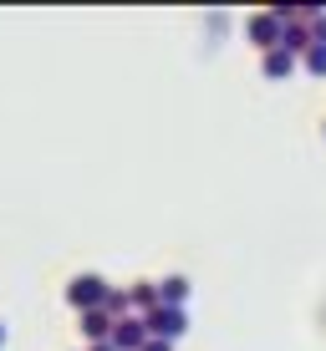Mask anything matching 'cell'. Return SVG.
Wrapping results in <instances>:
<instances>
[{
	"label": "cell",
	"instance_id": "obj_4",
	"mask_svg": "<svg viewBox=\"0 0 326 351\" xmlns=\"http://www.w3.org/2000/svg\"><path fill=\"white\" fill-rule=\"evenodd\" d=\"M148 346V321L143 316H123L113 326V351H143Z\"/></svg>",
	"mask_w": 326,
	"mask_h": 351
},
{
	"label": "cell",
	"instance_id": "obj_11",
	"mask_svg": "<svg viewBox=\"0 0 326 351\" xmlns=\"http://www.w3.org/2000/svg\"><path fill=\"white\" fill-rule=\"evenodd\" d=\"M306 26H311V46H326V10H316Z\"/></svg>",
	"mask_w": 326,
	"mask_h": 351
},
{
	"label": "cell",
	"instance_id": "obj_6",
	"mask_svg": "<svg viewBox=\"0 0 326 351\" xmlns=\"http://www.w3.org/2000/svg\"><path fill=\"white\" fill-rule=\"evenodd\" d=\"M128 306H132V316H153V311L163 306V300H159V285H153V280H138V285L128 290Z\"/></svg>",
	"mask_w": 326,
	"mask_h": 351
},
{
	"label": "cell",
	"instance_id": "obj_10",
	"mask_svg": "<svg viewBox=\"0 0 326 351\" xmlns=\"http://www.w3.org/2000/svg\"><path fill=\"white\" fill-rule=\"evenodd\" d=\"M301 66H306L311 77H326V46H311V51L301 56Z\"/></svg>",
	"mask_w": 326,
	"mask_h": 351
},
{
	"label": "cell",
	"instance_id": "obj_9",
	"mask_svg": "<svg viewBox=\"0 0 326 351\" xmlns=\"http://www.w3.org/2000/svg\"><path fill=\"white\" fill-rule=\"evenodd\" d=\"M189 290H194V285H189L184 275H168V280H159V300H163V306H184Z\"/></svg>",
	"mask_w": 326,
	"mask_h": 351
},
{
	"label": "cell",
	"instance_id": "obj_3",
	"mask_svg": "<svg viewBox=\"0 0 326 351\" xmlns=\"http://www.w3.org/2000/svg\"><path fill=\"white\" fill-rule=\"evenodd\" d=\"M281 31H286V26H281V21H275V10H255V16L245 21V36H250V41L260 46V56L281 46Z\"/></svg>",
	"mask_w": 326,
	"mask_h": 351
},
{
	"label": "cell",
	"instance_id": "obj_13",
	"mask_svg": "<svg viewBox=\"0 0 326 351\" xmlns=\"http://www.w3.org/2000/svg\"><path fill=\"white\" fill-rule=\"evenodd\" d=\"M87 351H113V341H102V346H87Z\"/></svg>",
	"mask_w": 326,
	"mask_h": 351
},
{
	"label": "cell",
	"instance_id": "obj_14",
	"mask_svg": "<svg viewBox=\"0 0 326 351\" xmlns=\"http://www.w3.org/2000/svg\"><path fill=\"white\" fill-rule=\"evenodd\" d=\"M0 341H5V326H0Z\"/></svg>",
	"mask_w": 326,
	"mask_h": 351
},
{
	"label": "cell",
	"instance_id": "obj_12",
	"mask_svg": "<svg viewBox=\"0 0 326 351\" xmlns=\"http://www.w3.org/2000/svg\"><path fill=\"white\" fill-rule=\"evenodd\" d=\"M143 351H174V341H159V336H148V346Z\"/></svg>",
	"mask_w": 326,
	"mask_h": 351
},
{
	"label": "cell",
	"instance_id": "obj_1",
	"mask_svg": "<svg viewBox=\"0 0 326 351\" xmlns=\"http://www.w3.org/2000/svg\"><path fill=\"white\" fill-rule=\"evenodd\" d=\"M107 290H113V285H107L102 275H77V280L67 285V306L71 311H102L107 306Z\"/></svg>",
	"mask_w": 326,
	"mask_h": 351
},
{
	"label": "cell",
	"instance_id": "obj_5",
	"mask_svg": "<svg viewBox=\"0 0 326 351\" xmlns=\"http://www.w3.org/2000/svg\"><path fill=\"white\" fill-rule=\"evenodd\" d=\"M113 316L107 311H82V336H87L92 346H102V341H113Z\"/></svg>",
	"mask_w": 326,
	"mask_h": 351
},
{
	"label": "cell",
	"instance_id": "obj_2",
	"mask_svg": "<svg viewBox=\"0 0 326 351\" xmlns=\"http://www.w3.org/2000/svg\"><path fill=\"white\" fill-rule=\"evenodd\" d=\"M143 321H148V336H159V341H178V336L189 331V311L184 306H159Z\"/></svg>",
	"mask_w": 326,
	"mask_h": 351
},
{
	"label": "cell",
	"instance_id": "obj_7",
	"mask_svg": "<svg viewBox=\"0 0 326 351\" xmlns=\"http://www.w3.org/2000/svg\"><path fill=\"white\" fill-rule=\"evenodd\" d=\"M281 51H291L296 62L311 51V26H306V21H291V26L281 31Z\"/></svg>",
	"mask_w": 326,
	"mask_h": 351
},
{
	"label": "cell",
	"instance_id": "obj_8",
	"mask_svg": "<svg viewBox=\"0 0 326 351\" xmlns=\"http://www.w3.org/2000/svg\"><path fill=\"white\" fill-rule=\"evenodd\" d=\"M260 66H265V77H270V82H286V77L296 71V56L275 46V51H265V56H260Z\"/></svg>",
	"mask_w": 326,
	"mask_h": 351
}]
</instances>
